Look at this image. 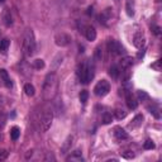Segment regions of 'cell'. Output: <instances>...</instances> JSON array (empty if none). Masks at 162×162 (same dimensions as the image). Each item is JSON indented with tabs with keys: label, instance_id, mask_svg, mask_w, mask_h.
Segmentation results:
<instances>
[{
	"label": "cell",
	"instance_id": "obj_1",
	"mask_svg": "<svg viewBox=\"0 0 162 162\" xmlns=\"http://www.w3.org/2000/svg\"><path fill=\"white\" fill-rule=\"evenodd\" d=\"M57 91V76L56 74H48L43 82V96L46 100H50L56 95Z\"/></svg>",
	"mask_w": 162,
	"mask_h": 162
},
{
	"label": "cell",
	"instance_id": "obj_2",
	"mask_svg": "<svg viewBox=\"0 0 162 162\" xmlns=\"http://www.w3.org/2000/svg\"><path fill=\"white\" fill-rule=\"evenodd\" d=\"M94 65L91 62H84L79 66V69H77V76H79V80L81 84H89L94 79Z\"/></svg>",
	"mask_w": 162,
	"mask_h": 162
},
{
	"label": "cell",
	"instance_id": "obj_3",
	"mask_svg": "<svg viewBox=\"0 0 162 162\" xmlns=\"http://www.w3.org/2000/svg\"><path fill=\"white\" fill-rule=\"evenodd\" d=\"M34 51H35L34 35H33V32L31 29H28L26 35H24V39H23V52L26 53V56L31 57L34 55Z\"/></svg>",
	"mask_w": 162,
	"mask_h": 162
},
{
	"label": "cell",
	"instance_id": "obj_4",
	"mask_svg": "<svg viewBox=\"0 0 162 162\" xmlns=\"http://www.w3.org/2000/svg\"><path fill=\"white\" fill-rule=\"evenodd\" d=\"M106 47H108V51H109L112 55H115V56H121L125 52L124 47L115 39H109L108 41Z\"/></svg>",
	"mask_w": 162,
	"mask_h": 162
},
{
	"label": "cell",
	"instance_id": "obj_5",
	"mask_svg": "<svg viewBox=\"0 0 162 162\" xmlns=\"http://www.w3.org/2000/svg\"><path fill=\"white\" fill-rule=\"evenodd\" d=\"M110 91V85L106 80H100L94 87V93L96 96H105Z\"/></svg>",
	"mask_w": 162,
	"mask_h": 162
},
{
	"label": "cell",
	"instance_id": "obj_6",
	"mask_svg": "<svg viewBox=\"0 0 162 162\" xmlns=\"http://www.w3.org/2000/svg\"><path fill=\"white\" fill-rule=\"evenodd\" d=\"M53 121V113L51 110H46L41 118V129L42 132H47L51 128V124Z\"/></svg>",
	"mask_w": 162,
	"mask_h": 162
},
{
	"label": "cell",
	"instance_id": "obj_7",
	"mask_svg": "<svg viewBox=\"0 0 162 162\" xmlns=\"http://www.w3.org/2000/svg\"><path fill=\"white\" fill-rule=\"evenodd\" d=\"M71 41H72L71 35L66 34V33H58V34H56V37H55V43L57 46H60V47L69 46L71 43Z\"/></svg>",
	"mask_w": 162,
	"mask_h": 162
},
{
	"label": "cell",
	"instance_id": "obj_8",
	"mask_svg": "<svg viewBox=\"0 0 162 162\" xmlns=\"http://www.w3.org/2000/svg\"><path fill=\"white\" fill-rule=\"evenodd\" d=\"M133 44L137 47V48H143L146 44V37H145V34H143L142 32H137L134 34V37H133Z\"/></svg>",
	"mask_w": 162,
	"mask_h": 162
},
{
	"label": "cell",
	"instance_id": "obj_9",
	"mask_svg": "<svg viewBox=\"0 0 162 162\" xmlns=\"http://www.w3.org/2000/svg\"><path fill=\"white\" fill-rule=\"evenodd\" d=\"M114 137L118 141H124V139H128V133L122 127H115L114 128Z\"/></svg>",
	"mask_w": 162,
	"mask_h": 162
},
{
	"label": "cell",
	"instance_id": "obj_10",
	"mask_svg": "<svg viewBox=\"0 0 162 162\" xmlns=\"http://www.w3.org/2000/svg\"><path fill=\"white\" fill-rule=\"evenodd\" d=\"M72 142H74V137L72 136H69L67 138H66V141L63 142V145L61 147V153L62 154H66L67 152H70L71 146H72Z\"/></svg>",
	"mask_w": 162,
	"mask_h": 162
},
{
	"label": "cell",
	"instance_id": "obj_11",
	"mask_svg": "<svg viewBox=\"0 0 162 162\" xmlns=\"http://www.w3.org/2000/svg\"><path fill=\"white\" fill-rule=\"evenodd\" d=\"M0 79H2V81L4 82V85L7 86V87H11V86H13L10 77H9V75H8V71L5 70V69L0 70Z\"/></svg>",
	"mask_w": 162,
	"mask_h": 162
},
{
	"label": "cell",
	"instance_id": "obj_12",
	"mask_svg": "<svg viewBox=\"0 0 162 162\" xmlns=\"http://www.w3.org/2000/svg\"><path fill=\"white\" fill-rule=\"evenodd\" d=\"M125 100H127V105H128L129 109H137L138 101H137V99H136L130 93L125 94Z\"/></svg>",
	"mask_w": 162,
	"mask_h": 162
},
{
	"label": "cell",
	"instance_id": "obj_13",
	"mask_svg": "<svg viewBox=\"0 0 162 162\" xmlns=\"http://www.w3.org/2000/svg\"><path fill=\"white\" fill-rule=\"evenodd\" d=\"M84 32H85V37L87 38V41H91V42H93V41L96 39V31H95L94 27L87 26Z\"/></svg>",
	"mask_w": 162,
	"mask_h": 162
},
{
	"label": "cell",
	"instance_id": "obj_14",
	"mask_svg": "<svg viewBox=\"0 0 162 162\" xmlns=\"http://www.w3.org/2000/svg\"><path fill=\"white\" fill-rule=\"evenodd\" d=\"M110 18H112V9L108 8L99 15V22L103 23V24H106V23L110 20Z\"/></svg>",
	"mask_w": 162,
	"mask_h": 162
},
{
	"label": "cell",
	"instance_id": "obj_15",
	"mask_svg": "<svg viewBox=\"0 0 162 162\" xmlns=\"http://www.w3.org/2000/svg\"><path fill=\"white\" fill-rule=\"evenodd\" d=\"M3 23L7 27H10L11 24H13V18H11L9 9H4V11H3Z\"/></svg>",
	"mask_w": 162,
	"mask_h": 162
},
{
	"label": "cell",
	"instance_id": "obj_16",
	"mask_svg": "<svg viewBox=\"0 0 162 162\" xmlns=\"http://www.w3.org/2000/svg\"><path fill=\"white\" fill-rule=\"evenodd\" d=\"M142 121H143V117L141 115V114H138V115H136V117L133 118L132 123L128 124V128H129V129H136V128H138V127H139V125L142 124Z\"/></svg>",
	"mask_w": 162,
	"mask_h": 162
},
{
	"label": "cell",
	"instance_id": "obj_17",
	"mask_svg": "<svg viewBox=\"0 0 162 162\" xmlns=\"http://www.w3.org/2000/svg\"><path fill=\"white\" fill-rule=\"evenodd\" d=\"M125 11L129 17L134 15V0H127L125 2Z\"/></svg>",
	"mask_w": 162,
	"mask_h": 162
},
{
	"label": "cell",
	"instance_id": "obj_18",
	"mask_svg": "<svg viewBox=\"0 0 162 162\" xmlns=\"http://www.w3.org/2000/svg\"><path fill=\"white\" fill-rule=\"evenodd\" d=\"M132 65H133V58H132V57H124L121 61V66H122L123 70L129 69Z\"/></svg>",
	"mask_w": 162,
	"mask_h": 162
},
{
	"label": "cell",
	"instance_id": "obj_19",
	"mask_svg": "<svg viewBox=\"0 0 162 162\" xmlns=\"http://www.w3.org/2000/svg\"><path fill=\"white\" fill-rule=\"evenodd\" d=\"M67 161H84L80 149H76V151H74V153L71 154L70 157H67Z\"/></svg>",
	"mask_w": 162,
	"mask_h": 162
},
{
	"label": "cell",
	"instance_id": "obj_20",
	"mask_svg": "<svg viewBox=\"0 0 162 162\" xmlns=\"http://www.w3.org/2000/svg\"><path fill=\"white\" fill-rule=\"evenodd\" d=\"M24 93L28 95V96H33V95L35 94V89L32 84H26L24 85Z\"/></svg>",
	"mask_w": 162,
	"mask_h": 162
},
{
	"label": "cell",
	"instance_id": "obj_21",
	"mask_svg": "<svg viewBox=\"0 0 162 162\" xmlns=\"http://www.w3.org/2000/svg\"><path fill=\"white\" fill-rule=\"evenodd\" d=\"M119 74H121V71H119V67H118V66L113 65L112 67L109 69V75H110V76L113 77V79H118Z\"/></svg>",
	"mask_w": 162,
	"mask_h": 162
},
{
	"label": "cell",
	"instance_id": "obj_22",
	"mask_svg": "<svg viewBox=\"0 0 162 162\" xmlns=\"http://www.w3.org/2000/svg\"><path fill=\"white\" fill-rule=\"evenodd\" d=\"M114 114H115L117 119H124L125 117H127V112H125L123 108H117L115 112H114Z\"/></svg>",
	"mask_w": 162,
	"mask_h": 162
},
{
	"label": "cell",
	"instance_id": "obj_23",
	"mask_svg": "<svg viewBox=\"0 0 162 162\" xmlns=\"http://www.w3.org/2000/svg\"><path fill=\"white\" fill-rule=\"evenodd\" d=\"M9 46H10V41L7 39V38H4L0 41V52H7V50L9 48Z\"/></svg>",
	"mask_w": 162,
	"mask_h": 162
},
{
	"label": "cell",
	"instance_id": "obj_24",
	"mask_svg": "<svg viewBox=\"0 0 162 162\" xmlns=\"http://www.w3.org/2000/svg\"><path fill=\"white\" fill-rule=\"evenodd\" d=\"M19 136H20V129L18 128V127H13L11 128V130H10V138L13 141H17L18 138H19Z\"/></svg>",
	"mask_w": 162,
	"mask_h": 162
},
{
	"label": "cell",
	"instance_id": "obj_25",
	"mask_svg": "<svg viewBox=\"0 0 162 162\" xmlns=\"http://www.w3.org/2000/svg\"><path fill=\"white\" fill-rule=\"evenodd\" d=\"M79 99L81 101V104H86V101L89 99V93H87V90H82V91L80 93L79 95Z\"/></svg>",
	"mask_w": 162,
	"mask_h": 162
},
{
	"label": "cell",
	"instance_id": "obj_26",
	"mask_svg": "<svg viewBox=\"0 0 162 162\" xmlns=\"http://www.w3.org/2000/svg\"><path fill=\"white\" fill-rule=\"evenodd\" d=\"M33 67L37 69V70L44 69V61H43V60H39V58L34 60V61H33Z\"/></svg>",
	"mask_w": 162,
	"mask_h": 162
},
{
	"label": "cell",
	"instance_id": "obj_27",
	"mask_svg": "<svg viewBox=\"0 0 162 162\" xmlns=\"http://www.w3.org/2000/svg\"><path fill=\"white\" fill-rule=\"evenodd\" d=\"M122 154V157L123 158H127V160H132V158H134V152L133 151H124V152H121Z\"/></svg>",
	"mask_w": 162,
	"mask_h": 162
},
{
	"label": "cell",
	"instance_id": "obj_28",
	"mask_svg": "<svg viewBox=\"0 0 162 162\" xmlns=\"http://www.w3.org/2000/svg\"><path fill=\"white\" fill-rule=\"evenodd\" d=\"M151 67H152L154 71H161V70H162V61H161V60H157L156 62L152 63Z\"/></svg>",
	"mask_w": 162,
	"mask_h": 162
},
{
	"label": "cell",
	"instance_id": "obj_29",
	"mask_svg": "<svg viewBox=\"0 0 162 162\" xmlns=\"http://www.w3.org/2000/svg\"><path fill=\"white\" fill-rule=\"evenodd\" d=\"M94 57H95V60H98V61H100V60L103 58V50H101V47H96Z\"/></svg>",
	"mask_w": 162,
	"mask_h": 162
},
{
	"label": "cell",
	"instance_id": "obj_30",
	"mask_svg": "<svg viewBox=\"0 0 162 162\" xmlns=\"http://www.w3.org/2000/svg\"><path fill=\"white\" fill-rule=\"evenodd\" d=\"M137 95H138V98H139V100H142V101H145V100H148V99H149L148 94H147L146 91H142V90H139V91L137 93Z\"/></svg>",
	"mask_w": 162,
	"mask_h": 162
},
{
	"label": "cell",
	"instance_id": "obj_31",
	"mask_svg": "<svg viewBox=\"0 0 162 162\" xmlns=\"http://www.w3.org/2000/svg\"><path fill=\"white\" fill-rule=\"evenodd\" d=\"M143 148L145 149H153L154 148V143L152 142V139H147L143 143Z\"/></svg>",
	"mask_w": 162,
	"mask_h": 162
},
{
	"label": "cell",
	"instance_id": "obj_32",
	"mask_svg": "<svg viewBox=\"0 0 162 162\" xmlns=\"http://www.w3.org/2000/svg\"><path fill=\"white\" fill-rule=\"evenodd\" d=\"M112 121H113L112 114H109V113H105L104 115H103V123H104V124H109V123H112Z\"/></svg>",
	"mask_w": 162,
	"mask_h": 162
},
{
	"label": "cell",
	"instance_id": "obj_33",
	"mask_svg": "<svg viewBox=\"0 0 162 162\" xmlns=\"http://www.w3.org/2000/svg\"><path fill=\"white\" fill-rule=\"evenodd\" d=\"M148 110H149V113H151V114H153V117L156 118V119H160V113H158V110L157 109H156V108L154 106H148Z\"/></svg>",
	"mask_w": 162,
	"mask_h": 162
},
{
	"label": "cell",
	"instance_id": "obj_34",
	"mask_svg": "<svg viewBox=\"0 0 162 162\" xmlns=\"http://www.w3.org/2000/svg\"><path fill=\"white\" fill-rule=\"evenodd\" d=\"M8 154H9V153H8L7 149H2V151H0V162L7 160V158H8Z\"/></svg>",
	"mask_w": 162,
	"mask_h": 162
},
{
	"label": "cell",
	"instance_id": "obj_35",
	"mask_svg": "<svg viewBox=\"0 0 162 162\" xmlns=\"http://www.w3.org/2000/svg\"><path fill=\"white\" fill-rule=\"evenodd\" d=\"M151 29H152V32H153L156 35H160V34H161V27H158V26H152Z\"/></svg>",
	"mask_w": 162,
	"mask_h": 162
},
{
	"label": "cell",
	"instance_id": "obj_36",
	"mask_svg": "<svg viewBox=\"0 0 162 162\" xmlns=\"http://www.w3.org/2000/svg\"><path fill=\"white\" fill-rule=\"evenodd\" d=\"M143 56H145V50H142L139 53H138V58H142Z\"/></svg>",
	"mask_w": 162,
	"mask_h": 162
},
{
	"label": "cell",
	"instance_id": "obj_37",
	"mask_svg": "<svg viewBox=\"0 0 162 162\" xmlns=\"http://www.w3.org/2000/svg\"><path fill=\"white\" fill-rule=\"evenodd\" d=\"M32 154H33V151H28V153L26 154V158H29V157H31Z\"/></svg>",
	"mask_w": 162,
	"mask_h": 162
},
{
	"label": "cell",
	"instance_id": "obj_38",
	"mask_svg": "<svg viewBox=\"0 0 162 162\" xmlns=\"http://www.w3.org/2000/svg\"><path fill=\"white\" fill-rule=\"evenodd\" d=\"M48 160H55V157H53L52 154H48V156L46 157V161H48Z\"/></svg>",
	"mask_w": 162,
	"mask_h": 162
},
{
	"label": "cell",
	"instance_id": "obj_39",
	"mask_svg": "<svg viewBox=\"0 0 162 162\" xmlns=\"http://www.w3.org/2000/svg\"><path fill=\"white\" fill-rule=\"evenodd\" d=\"M87 14H89V15L93 14V7H89V8H87Z\"/></svg>",
	"mask_w": 162,
	"mask_h": 162
},
{
	"label": "cell",
	"instance_id": "obj_40",
	"mask_svg": "<svg viewBox=\"0 0 162 162\" xmlns=\"http://www.w3.org/2000/svg\"><path fill=\"white\" fill-rule=\"evenodd\" d=\"M3 103V98H0V104H2Z\"/></svg>",
	"mask_w": 162,
	"mask_h": 162
},
{
	"label": "cell",
	"instance_id": "obj_41",
	"mask_svg": "<svg viewBox=\"0 0 162 162\" xmlns=\"http://www.w3.org/2000/svg\"><path fill=\"white\" fill-rule=\"evenodd\" d=\"M5 2V0H0V4H2V3H4Z\"/></svg>",
	"mask_w": 162,
	"mask_h": 162
},
{
	"label": "cell",
	"instance_id": "obj_42",
	"mask_svg": "<svg viewBox=\"0 0 162 162\" xmlns=\"http://www.w3.org/2000/svg\"><path fill=\"white\" fill-rule=\"evenodd\" d=\"M0 81H2V79H0Z\"/></svg>",
	"mask_w": 162,
	"mask_h": 162
},
{
	"label": "cell",
	"instance_id": "obj_43",
	"mask_svg": "<svg viewBox=\"0 0 162 162\" xmlns=\"http://www.w3.org/2000/svg\"><path fill=\"white\" fill-rule=\"evenodd\" d=\"M117 2H118V0H117Z\"/></svg>",
	"mask_w": 162,
	"mask_h": 162
}]
</instances>
